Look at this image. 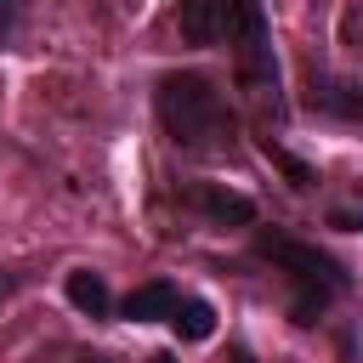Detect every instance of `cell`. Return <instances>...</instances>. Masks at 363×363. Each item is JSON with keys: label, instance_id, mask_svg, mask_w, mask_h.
<instances>
[{"label": "cell", "instance_id": "3", "mask_svg": "<svg viewBox=\"0 0 363 363\" xmlns=\"http://www.w3.org/2000/svg\"><path fill=\"white\" fill-rule=\"evenodd\" d=\"M233 68H238V91H244V102L267 119V125H278L284 119V74H278V51H272V17L250 0V11H244V28L233 34Z\"/></svg>", "mask_w": 363, "mask_h": 363}, {"label": "cell", "instance_id": "8", "mask_svg": "<svg viewBox=\"0 0 363 363\" xmlns=\"http://www.w3.org/2000/svg\"><path fill=\"white\" fill-rule=\"evenodd\" d=\"M62 295H68V306H74V312H85V318H108V312H119V301H113L108 278H102V272H91V267H74V272L62 278Z\"/></svg>", "mask_w": 363, "mask_h": 363}, {"label": "cell", "instance_id": "1", "mask_svg": "<svg viewBox=\"0 0 363 363\" xmlns=\"http://www.w3.org/2000/svg\"><path fill=\"white\" fill-rule=\"evenodd\" d=\"M153 113H159V130L193 159H233L238 153V113L221 96V85L199 68L159 74L153 79Z\"/></svg>", "mask_w": 363, "mask_h": 363}, {"label": "cell", "instance_id": "12", "mask_svg": "<svg viewBox=\"0 0 363 363\" xmlns=\"http://www.w3.org/2000/svg\"><path fill=\"white\" fill-rule=\"evenodd\" d=\"M233 363H255V357H250V346H233Z\"/></svg>", "mask_w": 363, "mask_h": 363}, {"label": "cell", "instance_id": "5", "mask_svg": "<svg viewBox=\"0 0 363 363\" xmlns=\"http://www.w3.org/2000/svg\"><path fill=\"white\" fill-rule=\"evenodd\" d=\"M306 108H312L318 119L363 125V79H352V74H329V68H312V74H306Z\"/></svg>", "mask_w": 363, "mask_h": 363}, {"label": "cell", "instance_id": "10", "mask_svg": "<svg viewBox=\"0 0 363 363\" xmlns=\"http://www.w3.org/2000/svg\"><path fill=\"white\" fill-rule=\"evenodd\" d=\"M34 284V272L28 267H0V301H11L17 289H28Z\"/></svg>", "mask_w": 363, "mask_h": 363}, {"label": "cell", "instance_id": "11", "mask_svg": "<svg viewBox=\"0 0 363 363\" xmlns=\"http://www.w3.org/2000/svg\"><path fill=\"white\" fill-rule=\"evenodd\" d=\"M17 17H23V11H17V6H0V40H6V34H11V28H17Z\"/></svg>", "mask_w": 363, "mask_h": 363}, {"label": "cell", "instance_id": "2", "mask_svg": "<svg viewBox=\"0 0 363 363\" xmlns=\"http://www.w3.org/2000/svg\"><path fill=\"white\" fill-rule=\"evenodd\" d=\"M255 255L272 272H284V284H289V323H301V329H312L352 289L346 261H335L329 250H318V244H306V238H295L284 227H255Z\"/></svg>", "mask_w": 363, "mask_h": 363}, {"label": "cell", "instance_id": "9", "mask_svg": "<svg viewBox=\"0 0 363 363\" xmlns=\"http://www.w3.org/2000/svg\"><path fill=\"white\" fill-rule=\"evenodd\" d=\"M170 329H176L182 340H210V335H216V306H210L204 295H187V301L176 306Z\"/></svg>", "mask_w": 363, "mask_h": 363}, {"label": "cell", "instance_id": "6", "mask_svg": "<svg viewBox=\"0 0 363 363\" xmlns=\"http://www.w3.org/2000/svg\"><path fill=\"white\" fill-rule=\"evenodd\" d=\"M182 204L199 210L210 227H250V221H255V204H250L244 193L221 187V182H187V187H182Z\"/></svg>", "mask_w": 363, "mask_h": 363}, {"label": "cell", "instance_id": "7", "mask_svg": "<svg viewBox=\"0 0 363 363\" xmlns=\"http://www.w3.org/2000/svg\"><path fill=\"white\" fill-rule=\"evenodd\" d=\"M182 301H187V295H182L170 278H147V284H136V289L119 301V318H125V323H170Z\"/></svg>", "mask_w": 363, "mask_h": 363}, {"label": "cell", "instance_id": "13", "mask_svg": "<svg viewBox=\"0 0 363 363\" xmlns=\"http://www.w3.org/2000/svg\"><path fill=\"white\" fill-rule=\"evenodd\" d=\"M147 363H176V357H170V352H153V357H147Z\"/></svg>", "mask_w": 363, "mask_h": 363}, {"label": "cell", "instance_id": "4", "mask_svg": "<svg viewBox=\"0 0 363 363\" xmlns=\"http://www.w3.org/2000/svg\"><path fill=\"white\" fill-rule=\"evenodd\" d=\"M250 0H187L176 11V28L187 45H233V34L244 28Z\"/></svg>", "mask_w": 363, "mask_h": 363}]
</instances>
